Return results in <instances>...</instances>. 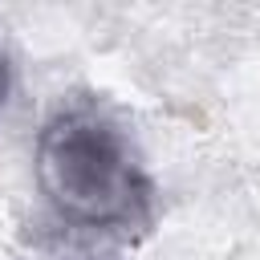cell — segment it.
Segmentation results:
<instances>
[{"label": "cell", "mask_w": 260, "mask_h": 260, "mask_svg": "<svg viewBox=\"0 0 260 260\" xmlns=\"http://www.w3.org/2000/svg\"><path fill=\"white\" fill-rule=\"evenodd\" d=\"M37 183L77 232L138 240L154 228V183L126 134L93 106L57 110L37 138Z\"/></svg>", "instance_id": "1"}, {"label": "cell", "mask_w": 260, "mask_h": 260, "mask_svg": "<svg viewBox=\"0 0 260 260\" xmlns=\"http://www.w3.org/2000/svg\"><path fill=\"white\" fill-rule=\"evenodd\" d=\"M4 93H8V61H4V49H0V106H4Z\"/></svg>", "instance_id": "2"}]
</instances>
